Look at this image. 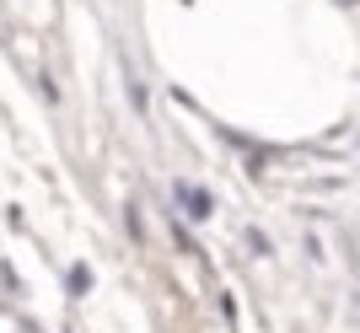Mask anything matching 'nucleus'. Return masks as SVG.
<instances>
[{"label": "nucleus", "instance_id": "1", "mask_svg": "<svg viewBox=\"0 0 360 333\" xmlns=\"http://www.w3.org/2000/svg\"><path fill=\"white\" fill-rule=\"evenodd\" d=\"M178 199H183V210H188V215H205V210H210V199L199 194V188H178Z\"/></svg>", "mask_w": 360, "mask_h": 333}]
</instances>
